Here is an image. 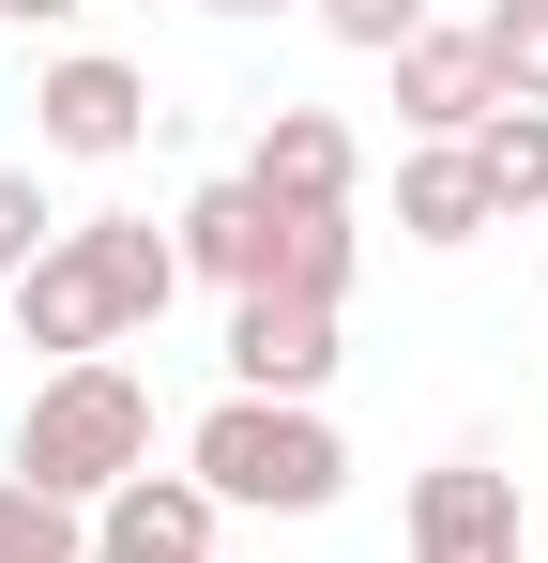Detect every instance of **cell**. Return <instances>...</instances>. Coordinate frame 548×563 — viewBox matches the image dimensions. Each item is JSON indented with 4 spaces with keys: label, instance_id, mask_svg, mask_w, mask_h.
Returning a JSON list of instances; mask_svg holds the SVG:
<instances>
[{
    "label": "cell",
    "instance_id": "obj_13",
    "mask_svg": "<svg viewBox=\"0 0 548 563\" xmlns=\"http://www.w3.org/2000/svg\"><path fill=\"white\" fill-rule=\"evenodd\" d=\"M472 168H487V213H548V107H487Z\"/></svg>",
    "mask_w": 548,
    "mask_h": 563
},
{
    "label": "cell",
    "instance_id": "obj_15",
    "mask_svg": "<svg viewBox=\"0 0 548 563\" xmlns=\"http://www.w3.org/2000/svg\"><path fill=\"white\" fill-rule=\"evenodd\" d=\"M351 275H365L351 213H289V260H274V289H305V305H351Z\"/></svg>",
    "mask_w": 548,
    "mask_h": 563
},
{
    "label": "cell",
    "instance_id": "obj_3",
    "mask_svg": "<svg viewBox=\"0 0 548 563\" xmlns=\"http://www.w3.org/2000/svg\"><path fill=\"white\" fill-rule=\"evenodd\" d=\"M138 137H153V77H138V62L62 46V62L31 77V153H62V168H122Z\"/></svg>",
    "mask_w": 548,
    "mask_h": 563
},
{
    "label": "cell",
    "instance_id": "obj_6",
    "mask_svg": "<svg viewBox=\"0 0 548 563\" xmlns=\"http://www.w3.org/2000/svg\"><path fill=\"white\" fill-rule=\"evenodd\" d=\"M213 518H229V503H213L198 472H122V487L91 503V549L107 563H213Z\"/></svg>",
    "mask_w": 548,
    "mask_h": 563
},
{
    "label": "cell",
    "instance_id": "obj_14",
    "mask_svg": "<svg viewBox=\"0 0 548 563\" xmlns=\"http://www.w3.org/2000/svg\"><path fill=\"white\" fill-rule=\"evenodd\" d=\"M472 46H487L503 107H548V0H487V15H472Z\"/></svg>",
    "mask_w": 548,
    "mask_h": 563
},
{
    "label": "cell",
    "instance_id": "obj_10",
    "mask_svg": "<svg viewBox=\"0 0 548 563\" xmlns=\"http://www.w3.org/2000/svg\"><path fill=\"white\" fill-rule=\"evenodd\" d=\"M396 229H412L427 260H457V244L503 229V213H487V168H472V137H412V153H396Z\"/></svg>",
    "mask_w": 548,
    "mask_h": 563
},
{
    "label": "cell",
    "instance_id": "obj_17",
    "mask_svg": "<svg viewBox=\"0 0 548 563\" xmlns=\"http://www.w3.org/2000/svg\"><path fill=\"white\" fill-rule=\"evenodd\" d=\"M62 229H77V213H62V198L31 184V168H0V289L31 275V260H46V244H62Z\"/></svg>",
    "mask_w": 548,
    "mask_h": 563
},
{
    "label": "cell",
    "instance_id": "obj_18",
    "mask_svg": "<svg viewBox=\"0 0 548 563\" xmlns=\"http://www.w3.org/2000/svg\"><path fill=\"white\" fill-rule=\"evenodd\" d=\"M305 15H320L336 46H365V62H396V46L427 31V0H305Z\"/></svg>",
    "mask_w": 548,
    "mask_h": 563
},
{
    "label": "cell",
    "instance_id": "obj_9",
    "mask_svg": "<svg viewBox=\"0 0 548 563\" xmlns=\"http://www.w3.org/2000/svg\"><path fill=\"white\" fill-rule=\"evenodd\" d=\"M62 244L91 260V289H107V320H122V335H153V320L183 305V244L153 229V213H77Z\"/></svg>",
    "mask_w": 548,
    "mask_h": 563
},
{
    "label": "cell",
    "instance_id": "obj_21",
    "mask_svg": "<svg viewBox=\"0 0 548 563\" xmlns=\"http://www.w3.org/2000/svg\"><path fill=\"white\" fill-rule=\"evenodd\" d=\"M91 563H107V549H91Z\"/></svg>",
    "mask_w": 548,
    "mask_h": 563
},
{
    "label": "cell",
    "instance_id": "obj_2",
    "mask_svg": "<svg viewBox=\"0 0 548 563\" xmlns=\"http://www.w3.org/2000/svg\"><path fill=\"white\" fill-rule=\"evenodd\" d=\"M183 472L213 503H244V518H320L351 487V442L320 427V396H213L198 442H183Z\"/></svg>",
    "mask_w": 548,
    "mask_h": 563
},
{
    "label": "cell",
    "instance_id": "obj_16",
    "mask_svg": "<svg viewBox=\"0 0 548 563\" xmlns=\"http://www.w3.org/2000/svg\"><path fill=\"white\" fill-rule=\"evenodd\" d=\"M0 563H91V518H77V503H46V487H15V472H0Z\"/></svg>",
    "mask_w": 548,
    "mask_h": 563
},
{
    "label": "cell",
    "instance_id": "obj_8",
    "mask_svg": "<svg viewBox=\"0 0 548 563\" xmlns=\"http://www.w3.org/2000/svg\"><path fill=\"white\" fill-rule=\"evenodd\" d=\"M168 244H183V275H213L229 305H244V289H274V260H289V213H274V198L229 168V184H198V198H183V229H168Z\"/></svg>",
    "mask_w": 548,
    "mask_h": 563
},
{
    "label": "cell",
    "instance_id": "obj_19",
    "mask_svg": "<svg viewBox=\"0 0 548 563\" xmlns=\"http://www.w3.org/2000/svg\"><path fill=\"white\" fill-rule=\"evenodd\" d=\"M0 15H15V31H62V15H77V0H0Z\"/></svg>",
    "mask_w": 548,
    "mask_h": 563
},
{
    "label": "cell",
    "instance_id": "obj_4",
    "mask_svg": "<svg viewBox=\"0 0 548 563\" xmlns=\"http://www.w3.org/2000/svg\"><path fill=\"white\" fill-rule=\"evenodd\" d=\"M320 380H336V305L244 289L229 305V396H320Z\"/></svg>",
    "mask_w": 548,
    "mask_h": 563
},
{
    "label": "cell",
    "instance_id": "obj_12",
    "mask_svg": "<svg viewBox=\"0 0 548 563\" xmlns=\"http://www.w3.org/2000/svg\"><path fill=\"white\" fill-rule=\"evenodd\" d=\"M15 335L46 351V366H91V351H122V320H107V289H91L77 244H46L31 275H15Z\"/></svg>",
    "mask_w": 548,
    "mask_h": 563
},
{
    "label": "cell",
    "instance_id": "obj_20",
    "mask_svg": "<svg viewBox=\"0 0 548 563\" xmlns=\"http://www.w3.org/2000/svg\"><path fill=\"white\" fill-rule=\"evenodd\" d=\"M198 15H289V0H198Z\"/></svg>",
    "mask_w": 548,
    "mask_h": 563
},
{
    "label": "cell",
    "instance_id": "obj_1",
    "mask_svg": "<svg viewBox=\"0 0 548 563\" xmlns=\"http://www.w3.org/2000/svg\"><path fill=\"white\" fill-rule=\"evenodd\" d=\"M122 472H153V380L122 366V351H91V366H46L31 380V411H15V487H46V503H107Z\"/></svg>",
    "mask_w": 548,
    "mask_h": 563
},
{
    "label": "cell",
    "instance_id": "obj_7",
    "mask_svg": "<svg viewBox=\"0 0 548 563\" xmlns=\"http://www.w3.org/2000/svg\"><path fill=\"white\" fill-rule=\"evenodd\" d=\"M244 184H260L274 213H351L365 153H351V122H336V107H260V153H244Z\"/></svg>",
    "mask_w": 548,
    "mask_h": 563
},
{
    "label": "cell",
    "instance_id": "obj_11",
    "mask_svg": "<svg viewBox=\"0 0 548 563\" xmlns=\"http://www.w3.org/2000/svg\"><path fill=\"white\" fill-rule=\"evenodd\" d=\"M487 107H503V77H487L472 31H412V46H396V122H412V137H472Z\"/></svg>",
    "mask_w": 548,
    "mask_h": 563
},
{
    "label": "cell",
    "instance_id": "obj_5",
    "mask_svg": "<svg viewBox=\"0 0 548 563\" xmlns=\"http://www.w3.org/2000/svg\"><path fill=\"white\" fill-rule=\"evenodd\" d=\"M412 563H518V472L487 457L412 472Z\"/></svg>",
    "mask_w": 548,
    "mask_h": 563
}]
</instances>
